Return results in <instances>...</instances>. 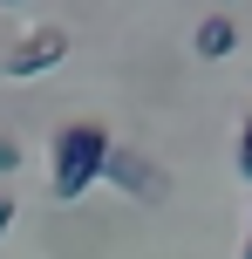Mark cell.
<instances>
[{"instance_id":"obj_7","label":"cell","mask_w":252,"mask_h":259,"mask_svg":"<svg viewBox=\"0 0 252 259\" xmlns=\"http://www.w3.org/2000/svg\"><path fill=\"white\" fill-rule=\"evenodd\" d=\"M14 219H21V198H14V191H0V239H7V225Z\"/></svg>"},{"instance_id":"obj_6","label":"cell","mask_w":252,"mask_h":259,"mask_svg":"<svg viewBox=\"0 0 252 259\" xmlns=\"http://www.w3.org/2000/svg\"><path fill=\"white\" fill-rule=\"evenodd\" d=\"M7 170H21V143H14L7 130H0V178H7Z\"/></svg>"},{"instance_id":"obj_3","label":"cell","mask_w":252,"mask_h":259,"mask_svg":"<svg viewBox=\"0 0 252 259\" xmlns=\"http://www.w3.org/2000/svg\"><path fill=\"white\" fill-rule=\"evenodd\" d=\"M62 55H68V34H62V27H34V34H21V41L7 48V62H0V68L21 82V75H48Z\"/></svg>"},{"instance_id":"obj_9","label":"cell","mask_w":252,"mask_h":259,"mask_svg":"<svg viewBox=\"0 0 252 259\" xmlns=\"http://www.w3.org/2000/svg\"><path fill=\"white\" fill-rule=\"evenodd\" d=\"M7 7H21V0H7Z\"/></svg>"},{"instance_id":"obj_5","label":"cell","mask_w":252,"mask_h":259,"mask_svg":"<svg viewBox=\"0 0 252 259\" xmlns=\"http://www.w3.org/2000/svg\"><path fill=\"white\" fill-rule=\"evenodd\" d=\"M239 178H252V116L239 123Z\"/></svg>"},{"instance_id":"obj_2","label":"cell","mask_w":252,"mask_h":259,"mask_svg":"<svg viewBox=\"0 0 252 259\" xmlns=\"http://www.w3.org/2000/svg\"><path fill=\"white\" fill-rule=\"evenodd\" d=\"M103 178L116 184V191H130L136 205H164V170L150 164L143 150H123V143H109V157H103Z\"/></svg>"},{"instance_id":"obj_1","label":"cell","mask_w":252,"mask_h":259,"mask_svg":"<svg viewBox=\"0 0 252 259\" xmlns=\"http://www.w3.org/2000/svg\"><path fill=\"white\" fill-rule=\"evenodd\" d=\"M103 157H109V130L103 123H89V116H82V123H62V130H55V170H48L55 198L75 205V198L103 178Z\"/></svg>"},{"instance_id":"obj_4","label":"cell","mask_w":252,"mask_h":259,"mask_svg":"<svg viewBox=\"0 0 252 259\" xmlns=\"http://www.w3.org/2000/svg\"><path fill=\"white\" fill-rule=\"evenodd\" d=\"M191 48H198L205 62L232 55V48H239V14H205V21H198V34H191Z\"/></svg>"},{"instance_id":"obj_8","label":"cell","mask_w":252,"mask_h":259,"mask_svg":"<svg viewBox=\"0 0 252 259\" xmlns=\"http://www.w3.org/2000/svg\"><path fill=\"white\" fill-rule=\"evenodd\" d=\"M239 259H252V232H245V252H239Z\"/></svg>"}]
</instances>
